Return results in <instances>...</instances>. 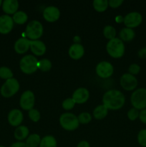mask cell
<instances>
[{
  "instance_id": "6da1fadb",
  "label": "cell",
  "mask_w": 146,
  "mask_h": 147,
  "mask_svg": "<svg viewBox=\"0 0 146 147\" xmlns=\"http://www.w3.org/2000/svg\"><path fill=\"white\" fill-rule=\"evenodd\" d=\"M125 98L121 91L117 90H110L106 92L102 98L104 106L110 110H118L125 104Z\"/></svg>"
},
{
  "instance_id": "7a4b0ae2",
  "label": "cell",
  "mask_w": 146,
  "mask_h": 147,
  "mask_svg": "<svg viewBox=\"0 0 146 147\" xmlns=\"http://www.w3.org/2000/svg\"><path fill=\"white\" fill-rule=\"evenodd\" d=\"M107 52L111 57L114 58H120L123 57L125 53V45L120 38L115 37L109 40L106 45Z\"/></svg>"
},
{
  "instance_id": "3957f363",
  "label": "cell",
  "mask_w": 146,
  "mask_h": 147,
  "mask_svg": "<svg viewBox=\"0 0 146 147\" xmlns=\"http://www.w3.org/2000/svg\"><path fill=\"white\" fill-rule=\"evenodd\" d=\"M19 67L24 73L31 74L38 69V60L34 56L27 55L21 59Z\"/></svg>"
},
{
  "instance_id": "277c9868",
  "label": "cell",
  "mask_w": 146,
  "mask_h": 147,
  "mask_svg": "<svg viewBox=\"0 0 146 147\" xmlns=\"http://www.w3.org/2000/svg\"><path fill=\"white\" fill-rule=\"evenodd\" d=\"M130 101L133 108L137 110L146 109V88H139L132 93Z\"/></svg>"
},
{
  "instance_id": "5b68a950",
  "label": "cell",
  "mask_w": 146,
  "mask_h": 147,
  "mask_svg": "<svg viewBox=\"0 0 146 147\" xmlns=\"http://www.w3.org/2000/svg\"><path fill=\"white\" fill-rule=\"evenodd\" d=\"M43 30V26L40 22L32 20L27 24L25 33L29 39L31 40H37L42 37Z\"/></svg>"
},
{
  "instance_id": "8992f818",
  "label": "cell",
  "mask_w": 146,
  "mask_h": 147,
  "mask_svg": "<svg viewBox=\"0 0 146 147\" xmlns=\"http://www.w3.org/2000/svg\"><path fill=\"white\" fill-rule=\"evenodd\" d=\"M60 123L62 127L67 131H73L79 126V121L77 116L71 113H64L60 117Z\"/></svg>"
},
{
  "instance_id": "52a82bcc",
  "label": "cell",
  "mask_w": 146,
  "mask_h": 147,
  "mask_svg": "<svg viewBox=\"0 0 146 147\" xmlns=\"http://www.w3.org/2000/svg\"><path fill=\"white\" fill-rule=\"evenodd\" d=\"M19 83L16 78H10L5 81L0 89L1 96L4 98H10L18 92Z\"/></svg>"
},
{
  "instance_id": "ba28073f",
  "label": "cell",
  "mask_w": 146,
  "mask_h": 147,
  "mask_svg": "<svg viewBox=\"0 0 146 147\" xmlns=\"http://www.w3.org/2000/svg\"><path fill=\"white\" fill-rule=\"evenodd\" d=\"M114 72L113 65L107 61H102L96 66V73L102 78H110Z\"/></svg>"
},
{
  "instance_id": "9c48e42d",
  "label": "cell",
  "mask_w": 146,
  "mask_h": 147,
  "mask_svg": "<svg viewBox=\"0 0 146 147\" xmlns=\"http://www.w3.org/2000/svg\"><path fill=\"white\" fill-rule=\"evenodd\" d=\"M143 21V17L141 14L137 11H132L126 14L124 17L123 23L128 28H134L140 25Z\"/></svg>"
},
{
  "instance_id": "30bf717a",
  "label": "cell",
  "mask_w": 146,
  "mask_h": 147,
  "mask_svg": "<svg viewBox=\"0 0 146 147\" xmlns=\"http://www.w3.org/2000/svg\"><path fill=\"white\" fill-rule=\"evenodd\" d=\"M35 98L33 92L31 90H26L21 94L19 100V105L24 110H31L34 106Z\"/></svg>"
},
{
  "instance_id": "8fae6325",
  "label": "cell",
  "mask_w": 146,
  "mask_h": 147,
  "mask_svg": "<svg viewBox=\"0 0 146 147\" xmlns=\"http://www.w3.org/2000/svg\"><path fill=\"white\" fill-rule=\"evenodd\" d=\"M120 85L126 90H133L137 86V80L130 73H125L120 78Z\"/></svg>"
},
{
  "instance_id": "7c38bea8",
  "label": "cell",
  "mask_w": 146,
  "mask_h": 147,
  "mask_svg": "<svg viewBox=\"0 0 146 147\" xmlns=\"http://www.w3.org/2000/svg\"><path fill=\"white\" fill-rule=\"evenodd\" d=\"M14 27L12 17L8 14L0 16V33L6 34L9 33Z\"/></svg>"
},
{
  "instance_id": "4fadbf2b",
  "label": "cell",
  "mask_w": 146,
  "mask_h": 147,
  "mask_svg": "<svg viewBox=\"0 0 146 147\" xmlns=\"http://www.w3.org/2000/svg\"><path fill=\"white\" fill-rule=\"evenodd\" d=\"M60 16V11L57 7L54 6H48L43 11V17L50 22L57 21Z\"/></svg>"
},
{
  "instance_id": "5bb4252c",
  "label": "cell",
  "mask_w": 146,
  "mask_h": 147,
  "mask_svg": "<svg viewBox=\"0 0 146 147\" xmlns=\"http://www.w3.org/2000/svg\"><path fill=\"white\" fill-rule=\"evenodd\" d=\"M23 116L22 112L19 109H12L10 111V112L8 114V122L11 126H17L18 127L21 122L23 121Z\"/></svg>"
},
{
  "instance_id": "9a60e30c",
  "label": "cell",
  "mask_w": 146,
  "mask_h": 147,
  "mask_svg": "<svg viewBox=\"0 0 146 147\" xmlns=\"http://www.w3.org/2000/svg\"><path fill=\"white\" fill-rule=\"evenodd\" d=\"M90 93L85 88H79L73 93L72 99L76 103L82 104L88 100Z\"/></svg>"
},
{
  "instance_id": "2e32d148",
  "label": "cell",
  "mask_w": 146,
  "mask_h": 147,
  "mask_svg": "<svg viewBox=\"0 0 146 147\" xmlns=\"http://www.w3.org/2000/svg\"><path fill=\"white\" fill-rule=\"evenodd\" d=\"M31 51L33 54L37 56H41L45 53L46 45L41 40H30V47Z\"/></svg>"
},
{
  "instance_id": "e0dca14e",
  "label": "cell",
  "mask_w": 146,
  "mask_h": 147,
  "mask_svg": "<svg viewBox=\"0 0 146 147\" xmlns=\"http://www.w3.org/2000/svg\"><path fill=\"white\" fill-rule=\"evenodd\" d=\"M1 7L3 11L7 14H14L19 8V2L17 0H4Z\"/></svg>"
},
{
  "instance_id": "ac0fdd59",
  "label": "cell",
  "mask_w": 146,
  "mask_h": 147,
  "mask_svg": "<svg viewBox=\"0 0 146 147\" xmlns=\"http://www.w3.org/2000/svg\"><path fill=\"white\" fill-rule=\"evenodd\" d=\"M30 40L25 37H21L16 41L14 44V50L19 54H24L29 49Z\"/></svg>"
},
{
  "instance_id": "d6986e66",
  "label": "cell",
  "mask_w": 146,
  "mask_h": 147,
  "mask_svg": "<svg viewBox=\"0 0 146 147\" xmlns=\"http://www.w3.org/2000/svg\"><path fill=\"white\" fill-rule=\"evenodd\" d=\"M69 55L74 60H79L84 54V47L81 44H73L69 49Z\"/></svg>"
},
{
  "instance_id": "ffe728a7",
  "label": "cell",
  "mask_w": 146,
  "mask_h": 147,
  "mask_svg": "<svg viewBox=\"0 0 146 147\" xmlns=\"http://www.w3.org/2000/svg\"><path fill=\"white\" fill-rule=\"evenodd\" d=\"M120 38L122 41L130 42L134 39L135 36V32L134 30L128 27H124L120 32Z\"/></svg>"
},
{
  "instance_id": "44dd1931",
  "label": "cell",
  "mask_w": 146,
  "mask_h": 147,
  "mask_svg": "<svg viewBox=\"0 0 146 147\" xmlns=\"http://www.w3.org/2000/svg\"><path fill=\"white\" fill-rule=\"evenodd\" d=\"M29 129L25 126H19L14 131V138L18 141H21L27 138L29 135Z\"/></svg>"
},
{
  "instance_id": "7402d4cb",
  "label": "cell",
  "mask_w": 146,
  "mask_h": 147,
  "mask_svg": "<svg viewBox=\"0 0 146 147\" xmlns=\"http://www.w3.org/2000/svg\"><path fill=\"white\" fill-rule=\"evenodd\" d=\"M108 113V109L104 105H100L94 109L93 116L96 119H102L105 117Z\"/></svg>"
},
{
  "instance_id": "603a6c76",
  "label": "cell",
  "mask_w": 146,
  "mask_h": 147,
  "mask_svg": "<svg viewBox=\"0 0 146 147\" xmlns=\"http://www.w3.org/2000/svg\"><path fill=\"white\" fill-rule=\"evenodd\" d=\"M40 147H57V141L51 135H47L41 139Z\"/></svg>"
},
{
  "instance_id": "cb8c5ba5",
  "label": "cell",
  "mask_w": 146,
  "mask_h": 147,
  "mask_svg": "<svg viewBox=\"0 0 146 147\" xmlns=\"http://www.w3.org/2000/svg\"><path fill=\"white\" fill-rule=\"evenodd\" d=\"M14 22L18 24H23L27 22L28 20V16L26 12L23 11H17L12 17Z\"/></svg>"
},
{
  "instance_id": "d4e9b609",
  "label": "cell",
  "mask_w": 146,
  "mask_h": 147,
  "mask_svg": "<svg viewBox=\"0 0 146 147\" xmlns=\"http://www.w3.org/2000/svg\"><path fill=\"white\" fill-rule=\"evenodd\" d=\"M40 142H41V139L40 135L33 134L27 137L26 144L28 147H37L40 144Z\"/></svg>"
},
{
  "instance_id": "484cf974",
  "label": "cell",
  "mask_w": 146,
  "mask_h": 147,
  "mask_svg": "<svg viewBox=\"0 0 146 147\" xmlns=\"http://www.w3.org/2000/svg\"><path fill=\"white\" fill-rule=\"evenodd\" d=\"M109 6L107 0H94L93 1V7L94 9L98 12H102L107 9Z\"/></svg>"
},
{
  "instance_id": "4316f807",
  "label": "cell",
  "mask_w": 146,
  "mask_h": 147,
  "mask_svg": "<svg viewBox=\"0 0 146 147\" xmlns=\"http://www.w3.org/2000/svg\"><path fill=\"white\" fill-rule=\"evenodd\" d=\"M103 34L107 39L112 40V39L115 37L116 30L113 26L107 25L103 29Z\"/></svg>"
},
{
  "instance_id": "83f0119b",
  "label": "cell",
  "mask_w": 146,
  "mask_h": 147,
  "mask_svg": "<svg viewBox=\"0 0 146 147\" xmlns=\"http://www.w3.org/2000/svg\"><path fill=\"white\" fill-rule=\"evenodd\" d=\"M51 67L52 63L48 59H42L40 61H38V69L41 70L42 71H49Z\"/></svg>"
},
{
  "instance_id": "f1b7e54d",
  "label": "cell",
  "mask_w": 146,
  "mask_h": 147,
  "mask_svg": "<svg viewBox=\"0 0 146 147\" xmlns=\"http://www.w3.org/2000/svg\"><path fill=\"white\" fill-rule=\"evenodd\" d=\"M0 78L5 80L12 78H13V73L9 67L3 66L0 67Z\"/></svg>"
},
{
  "instance_id": "f546056e",
  "label": "cell",
  "mask_w": 146,
  "mask_h": 147,
  "mask_svg": "<svg viewBox=\"0 0 146 147\" xmlns=\"http://www.w3.org/2000/svg\"><path fill=\"white\" fill-rule=\"evenodd\" d=\"M77 119H78L79 123H81L84 124V123H87L89 122H90V121L92 120V116L87 112H83V113H81L79 115Z\"/></svg>"
},
{
  "instance_id": "4dcf8cb0",
  "label": "cell",
  "mask_w": 146,
  "mask_h": 147,
  "mask_svg": "<svg viewBox=\"0 0 146 147\" xmlns=\"http://www.w3.org/2000/svg\"><path fill=\"white\" fill-rule=\"evenodd\" d=\"M137 142L140 146L146 147V129L140 131L137 135Z\"/></svg>"
},
{
  "instance_id": "1f68e13d",
  "label": "cell",
  "mask_w": 146,
  "mask_h": 147,
  "mask_svg": "<svg viewBox=\"0 0 146 147\" xmlns=\"http://www.w3.org/2000/svg\"><path fill=\"white\" fill-rule=\"evenodd\" d=\"M75 103H76L73 100L72 98H69L65 99L62 102V107L64 110H71V109H72L74 108Z\"/></svg>"
},
{
  "instance_id": "d6a6232c",
  "label": "cell",
  "mask_w": 146,
  "mask_h": 147,
  "mask_svg": "<svg viewBox=\"0 0 146 147\" xmlns=\"http://www.w3.org/2000/svg\"><path fill=\"white\" fill-rule=\"evenodd\" d=\"M29 117L31 119L32 121L34 122H37L40 121V113L39 112L38 110L37 109H31V110L29 111Z\"/></svg>"
},
{
  "instance_id": "836d02e7",
  "label": "cell",
  "mask_w": 146,
  "mask_h": 147,
  "mask_svg": "<svg viewBox=\"0 0 146 147\" xmlns=\"http://www.w3.org/2000/svg\"><path fill=\"white\" fill-rule=\"evenodd\" d=\"M127 117L130 121H135L139 117V111L137 109L133 108L127 112Z\"/></svg>"
},
{
  "instance_id": "e575fe53",
  "label": "cell",
  "mask_w": 146,
  "mask_h": 147,
  "mask_svg": "<svg viewBox=\"0 0 146 147\" xmlns=\"http://www.w3.org/2000/svg\"><path fill=\"white\" fill-rule=\"evenodd\" d=\"M140 70V67L138 65L136 64V63H133V64L130 65V67H129L128 68L129 73L133 75V76H134L135 75L138 74Z\"/></svg>"
},
{
  "instance_id": "d590c367",
  "label": "cell",
  "mask_w": 146,
  "mask_h": 147,
  "mask_svg": "<svg viewBox=\"0 0 146 147\" xmlns=\"http://www.w3.org/2000/svg\"><path fill=\"white\" fill-rule=\"evenodd\" d=\"M123 3V0H110L108 1L109 6L111 7L112 8H117V7H120Z\"/></svg>"
},
{
  "instance_id": "8d00e7d4",
  "label": "cell",
  "mask_w": 146,
  "mask_h": 147,
  "mask_svg": "<svg viewBox=\"0 0 146 147\" xmlns=\"http://www.w3.org/2000/svg\"><path fill=\"white\" fill-rule=\"evenodd\" d=\"M139 118L143 123L146 124V109L141 110V111L139 113Z\"/></svg>"
},
{
  "instance_id": "74e56055",
  "label": "cell",
  "mask_w": 146,
  "mask_h": 147,
  "mask_svg": "<svg viewBox=\"0 0 146 147\" xmlns=\"http://www.w3.org/2000/svg\"><path fill=\"white\" fill-rule=\"evenodd\" d=\"M138 56L140 58H146V47H143L139 50Z\"/></svg>"
},
{
  "instance_id": "f35d334b",
  "label": "cell",
  "mask_w": 146,
  "mask_h": 147,
  "mask_svg": "<svg viewBox=\"0 0 146 147\" xmlns=\"http://www.w3.org/2000/svg\"><path fill=\"white\" fill-rule=\"evenodd\" d=\"M9 147H28L26 144V143L21 142H16V143L12 144Z\"/></svg>"
},
{
  "instance_id": "ab89813d",
  "label": "cell",
  "mask_w": 146,
  "mask_h": 147,
  "mask_svg": "<svg viewBox=\"0 0 146 147\" xmlns=\"http://www.w3.org/2000/svg\"><path fill=\"white\" fill-rule=\"evenodd\" d=\"M77 147H90V144L86 141H82L78 144Z\"/></svg>"
},
{
  "instance_id": "60d3db41",
  "label": "cell",
  "mask_w": 146,
  "mask_h": 147,
  "mask_svg": "<svg viewBox=\"0 0 146 147\" xmlns=\"http://www.w3.org/2000/svg\"><path fill=\"white\" fill-rule=\"evenodd\" d=\"M115 21L117 22V23H121L123 22L124 21V17L121 15H118L115 17Z\"/></svg>"
},
{
  "instance_id": "b9f144b4",
  "label": "cell",
  "mask_w": 146,
  "mask_h": 147,
  "mask_svg": "<svg viewBox=\"0 0 146 147\" xmlns=\"http://www.w3.org/2000/svg\"><path fill=\"white\" fill-rule=\"evenodd\" d=\"M81 39H80V37H79V36H75V37L73 38V40H74V42H75V44H80V42L81 41Z\"/></svg>"
},
{
  "instance_id": "7bdbcfd3",
  "label": "cell",
  "mask_w": 146,
  "mask_h": 147,
  "mask_svg": "<svg viewBox=\"0 0 146 147\" xmlns=\"http://www.w3.org/2000/svg\"><path fill=\"white\" fill-rule=\"evenodd\" d=\"M2 2H3V1H1V0H0V7H1V4H2Z\"/></svg>"
},
{
  "instance_id": "ee69618b",
  "label": "cell",
  "mask_w": 146,
  "mask_h": 147,
  "mask_svg": "<svg viewBox=\"0 0 146 147\" xmlns=\"http://www.w3.org/2000/svg\"><path fill=\"white\" fill-rule=\"evenodd\" d=\"M0 147H5V146H0Z\"/></svg>"
}]
</instances>
